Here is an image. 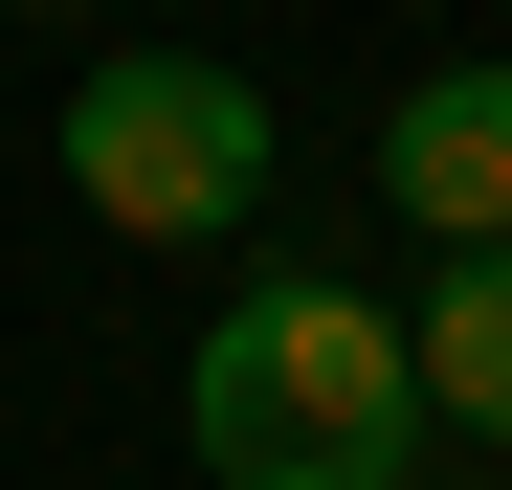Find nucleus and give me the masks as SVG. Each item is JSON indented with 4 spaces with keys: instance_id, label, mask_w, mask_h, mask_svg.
<instances>
[{
    "instance_id": "1",
    "label": "nucleus",
    "mask_w": 512,
    "mask_h": 490,
    "mask_svg": "<svg viewBox=\"0 0 512 490\" xmlns=\"http://www.w3.org/2000/svg\"><path fill=\"white\" fill-rule=\"evenodd\" d=\"M179 446H201V490H401V468H423L401 312L334 290V268H268V290L179 357Z\"/></svg>"
},
{
    "instance_id": "3",
    "label": "nucleus",
    "mask_w": 512,
    "mask_h": 490,
    "mask_svg": "<svg viewBox=\"0 0 512 490\" xmlns=\"http://www.w3.org/2000/svg\"><path fill=\"white\" fill-rule=\"evenodd\" d=\"M379 201H401L423 245H512V45L423 67V90L379 112Z\"/></svg>"
},
{
    "instance_id": "4",
    "label": "nucleus",
    "mask_w": 512,
    "mask_h": 490,
    "mask_svg": "<svg viewBox=\"0 0 512 490\" xmlns=\"http://www.w3.org/2000/svg\"><path fill=\"white\" fill-rule=\"evenodd\" d=\"M401 379H423V424L512 446V245H446V290L401 312Z\"/></svg>"
},
{
    "instance_id": "2",
    "label": "nucleus",
    "mask_w": 512,
    "mask_h": 490,
    "mask_svg": "<svg viewBox=\"0 0 512 490\" xmlns=\"http://www.w3.org/2000/svg\"><path fill=\"white\" fill-rule=\"evenodd\" d=\"M67 201L112 245H223L268 201V90L201 67V45H112L90 90H67Z\"/></svg>"
}]
</instances>
